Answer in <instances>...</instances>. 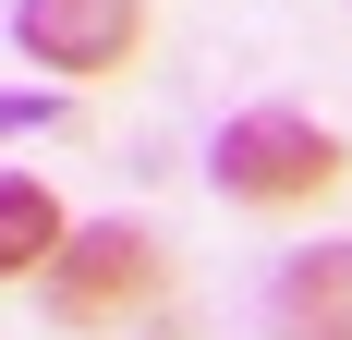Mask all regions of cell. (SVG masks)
<instances>
[{
	"label": "cell",
	"mask_w": 352,
	"mask_h": 340,
	"mask_svg": "<svg viewBox=\"0 0 352 340\" xmlns=\"http://www.w3.org/2000/svg\"><path fill=\"white\" fill-rule=\"evenodd\" d=\"M49 243H61V195L25 182V170H0V279L49 268Z\"/></svg>",
	"instance_id": "5b68a950"
},
{
	"label": "cell",
	"mask_w": 352,
	"mask_h": 340,
	"mask_svg": "<svg viewBox=\"0 0 352 340\" xmlns=\"http://www.w3.org/2000/svg\"><path fill=\"white\" fill-rule=\"evenodd\" d=\"M207 170H219V195H243V206H316L340 182V134L304 122V109H231Z\"/></svg>",
	"instance_id": "7a4b0ae2"
},
{
	"label": "cell",
	"mask_w": 352,
	"mask_h": 340,
	"mask_svg": "<svg viewBox=\"0 0 352 340\" xmlns=\"http://www.w3.org/2000/svg\"><path fill=\"white\" fill-rule=\"evenodd\" d=\"M267 328L280 340H352V243H304L267 279Z\"/></svg>",
	"instance_id": "277c9868"
},
{
	"label": "cell",
	"mask_w": 352,
	"mask_h": 340,
	"mask_svg": "<svg viewBox=\"0 0 352 340\" xmlns=\"http://www.w3.org/2000/svg\"><path fill=\"white\" fill-rule=\"evenodd\" d=\"M36 279H49V316H61V328H122L134 304H158L170 255H158L146 219H98V231H61V243H49Z\"/></svg>",
	"instance_id": "6da1fadb"
},
{
	"label": "cell",
	"mask_w": 352,
	"mask_h": 340,
	"mask_svg": "<svg viewBox=\"0 0 352 340\" xmlns=\"http://www.w3.org/2000/svg\"><path fill=\"white\" fill-rule=\"evenodd\" d=\"M36 122H61V98H36V85L12 98V85H0V134H36Z\"/></svg>",
	"instance_id": "8992f818"
},
{
	"label": "cell",
	"mask_w": 352,
	"mask_h": 340,
	"mask_svg": "<svg viewBox=\"0 0 352 340\" xmlns=\"http://www.w3.org/2000/svg\"><path fill=\"white\" fill-rule=\"evenodd\" d=\"M12 49H25L36 73H61V85L122 73L146 49V0H25V12H12Z\"/></svg>",
	"instance_id": "3957f363"
}]
</instances>
